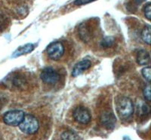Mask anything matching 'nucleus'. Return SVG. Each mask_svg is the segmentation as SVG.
<instances>
[{"label":"nucleus","instance_id":"5","mask_svg":"<svg viewBox=\"0 0 151 140\" xmlns=\"http://www.w3.org/2000/svg\"><path fill=\"white\" fill-rule=\"evenodd\" d=\"M46 52L48 56L53 60H58L63 56L64 53V47L59 41L52 42L47 47Z\"/></svg>","mask_w":151,"mask_h":140},{"label":"nucleus","instance_id":"16","mask_svg":"<svg viewBox=\"0 0 151 140\" xmlns=\"http://www.w3.org/2000/svg\"><path fill=\"white\" fill-rule=\"evenodd\" d=\"M144 15L146 17V18L147 19L148 21L150 20L151 17V5L150 2H148L145 7H144Z\"/></svg>","mask_w":151,"mask_h":140},{"label":"nucleus","instance_id":"8","mask_svg":"<svg viewBox=\"0 0 151 140\" xmlns=\"http://www.w3.org/2000/svg\"><path fill=\"white\" fill-rule=\"evenodd\" d=\"M91 61L88 60H84L79 62L77 64H76L73 69V72H72L73 76L76 77V76H78V75H81V74L83 73L85 71L91 67Z\"/></svg>","mask_w":151,"mask_h":140},{"label":"nucleus","instance_id":"14","mask_svg":"<svg viewBox=\"0 0 151 140\" xmlns=\"http://www.w3.org/2000/svg\"><path fill=\"white\" fill-rule=\"evenodd\" d=\"M150 88H151L150 84H148L144 87V91H143V94H144V98H145L147 101H150V99H151Z\"/></svg>","mask_w":151,"mask_h":140},{"label":"nucleus","instance_id":"13","mask_svg":"<svg viewBox=\"0 0 151 140\" xmlns=\"http://www.w3.org/2000/svg\"><path fill=\"white\" fill-rule=\"evenodd\" d=\"M114 44V39L112 37H106L101 41V46L104 48H110L112 47Z\"/></svg>","mask_w":151,"mask_h":140},{"label":"nucleus","instance_id":"9","mask_svg":"<svg viewBox=\"0 0 151 140\" xmlns=\"http://www.w3.org/2000/svg\"><path fill=\"white\" fill-rule=\"evenodd\" d=\"M150 60V54L145 50H141L137 52V62L138 64L141 66H146L149 64Z\"/></svg>","mask_w":151,"mask_h":140},{"label":"nucleus","instance_id":"12","mask_svg":"<svg viewBox=\"0 0 151 140\" xmlns=\"http://www.w3.org/2000/svg\"><path fill=\"white\" fill-rule=\"evenodd\" d=\"M61 140H77V137L75 133L72 131H64L60 136Z\"/></svg>","mask_w":151,"mask_h":140},{"label":"nucleus","instance_id":"17","mask_svg":"<svg viewBox=\"0 0 151 140\" xmlns=\"http://www.w3.org/2000/svg\"><path fill=\"white\" fill-rule=\"evenodd\" d=\"M94 1H95V0H76L75 2H74V4L76 5H83L90 3V2H92Z\"/></svg>","mask_w":151,"mask_h":140},{"label":"nucleus","instance_id":"2","mask_svg":"<svg viewBox=\"0 0 151 140\" xmlns=\"http://www.w3.org/2000/svg\"><path fill=\"white\" fill-rule=\"evenodd\" d=\"M19 128L23 133L31 135L38 131L40 128V123L35 116L32 114H27L19 124Z\"/></svg>","mask_w":151,"mask_h":140},{"label":"nucleus","instance_id":"4","mask_svg":"<svg viewBox=\"0 0 151 140\" xmlns=\"http://www.w3.org/2000/svg\"><path fill=\"white\" fill-rule=\"evenodd\" d=\"M40 76L44 83L47 84H51V85L55 84L60 80V74L51 67L44 69Z\"/></svg>","mask_w":151,"mask_h":140},{"label":"nucleus","instance_id":"15","mask_svg":"<svg viewBox=\"0 0 151 140\" xmlns=\"http://www.w3.org/2000/svg\"><path fill=\"white\" fill-rule=\"evenodd\" d=\"M150 67L147 66L145 68H144L142 69V75L144 76V78L146 79L148 81V83H150L151 79V73H150Z\"/></svg>","mask_w":151,"mask_h":140},{"label":"nucleus","instance_id":"10","mask_svg":"<svg viewBox=\"0 0 151 140\" xmlns=\"http://www.w3.org/2000/svg\"><path fill=\"white\" fill-rule=\"evenodd\" d=\"M33 49H34V46L33 44H27L25 45H23V46L19 47L16 51L14 52L13 56L14 57H17V56H20L21 55L27 54L30 53L31 51H33Z\"/></svg>","mask_w":151,"mask_h":140},{"label":"nucleus","instance_id":"6","mask_svg":"<svg viewBox=\"0 0 151 140\" xmlns=\"http://www.w3.org/2000/svg\"><path fill=\"white\" fill-rule=\"evenodd\" d=\"M73 115L76 121L81 124H87L89 123L91 118L89 111L83 106H78L76 108Z\"/></svg>","mask_w":151,"mask_h":140},{"label":"nucleus","instance_id":"3","mask_svg":"<svg viewBox=\"0 0 151 140\" xmlns=\"http://www.w3.org/2000/svg\"><path fill=\"white\" fill-rule=\"evenodd\" d=\"M25 114L21 110H13L5 113L3 117V121L5 124L9 126H19L24 119Z\"/></svg>","mask_w":151,"mask_h":140},{"label":"nucleus","instance_id":"1","mask_svg":"<svg viewBox=\"0 0 151 140\" xmlns=\"http://www.w3.org/2000/svg\"><path fill=\"white\" fill-rule=\"evenodd\" d=\"M116 110L119 117L126 120L131 118L134 112V105L132 99L126 96H119L116 100Z\"/></svg>","mask_w":151,"mask_h":140},{"label":"nucleus","instance_id":"7","mask_svg":"<svg viewBox=\"0 0 151 140\" xmlns=\"http://www.w3.org/2000/svg\"><path fill=\"white\" fill-rule=\"evenodd\" d=\"M101 124L106 129L112 130L114 128L116 123V118L112 111H105L101 114Z\"/></svg>","mask_w":151,"mask_h":140},{"label":"nucleus","instance_id":"11","mask_svg":"<svg viewBox=\"0 0 151 140\" xmlns=\"http://www.w3.org/2000/svg\"><path fill=\"white\" fill-rule=\"evenodd\" d=\"M150 26L147 25L145 26L143 29L142 32H141V39L143 41L147 44H150Z\"/></svg>","mask_w":151,"mask_h":140}]
</instances>
